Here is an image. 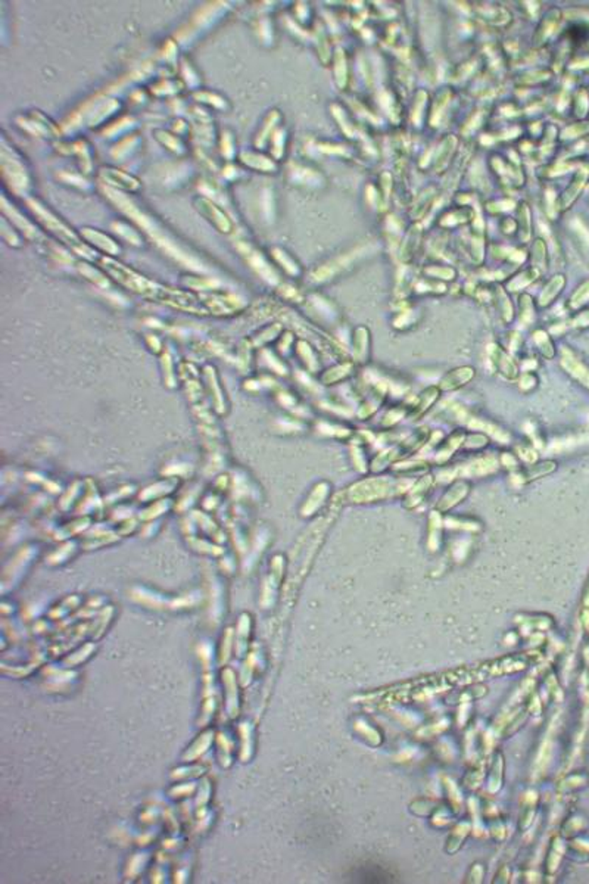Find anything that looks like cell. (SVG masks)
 <instances>
[{"label":"cell","mask_w":589,"mask_h":884,"mask_svg":"<svg viewBox=\"0 0 589 884\" xmlns=\"http://www.w3.org/2000/svg\"><path fill=\"white\" fill-rule=\"evenodd\" d=\"M497 301H498L497 305H498V309H500V314H501L503 321L504 323H511L512 317H515V309H512L510 299L507 298V295L504 292H501V294L497 295Z\"/></svg>","instance_id":"27"},{"label":"cell","mask_w":589,"mask_h":884,"mask_svg":"<svg viewBox=\"0 0 589 884\" xmlns=\"http://www.w3.org/2000/svg\"><path fill=\"white\" fill-rule=\"evenodd\" d=\"M410 410H411V404H405V402H403V404L392 406L391 409L386 410L382 420H380L378 428L385 432H388L389 429H393L395 426L400 425L403 420L408 419Z\"/></svg>","instance_id":"17"},{"label":"cell","mask_w":589,"mask_h":884,"mask_svg":"<svg viewBox=\"0 0 589 884\" xmlns=\"http://www.w3.org/2000/svg\"><path fill=\"white\" fill-rule=\"evenodd\" d=\"M560 368L589 391V364H586L576 353L564 347L560 351Z\"/></svg>","instance_id":"9"},{"label":"cell","mask_w":589,"mask_h":884,"mask_svg":"<svg viewBox=\"0 0 589 884\" xmlns=\"http://www.w3.org/2000/svg\"><path fill=\"white\" fill-rule=\"evenodd\" d=\"M476 377V369L471 366H459L448 370L439 380L438 387L442 392H454L459 391Z\"/></svg>","instance_id":"12"},{"label":"cell","mask_w":589,"mask_h":884,"mask_svg":"<svg viewBox=\"0 0 589 884\" xmlns=\"http://www.w3.org/2000/svg\"><path fill=\"white\" fill-rule=\"evenodd\" d=\"M563 286H564V280H563V279H560V276H559V279H554V280H551V282H549V283H548V284L545 286V289H544V292L541 294V298H539V304H541L542 306H546V305H549L551 302H553V301L556 299V297H557V295H559V294L561 292V289H563Z\"/></svg>","instance_id":"22"},{"label":"cell","mask_w":589,"mask_h":884,"mask_svg":"<svg viewBox=\"0 0 589 884\" xmlns=\"http://www.w3.org/2000/svg\"><path fill=\"white\" fill-rule=\"evenodd\" d=\"M444 516L445 514L439 513L434 509H432L427 516V546L430 550H436L438 547H441L444 528H445Z\"/></svg>","instance_id":"16"},{"label":"cell","mask_w":589,"mask_h":884,"mask_svg":"<svg viewBox=\"0 0 589 884\" xmlns=\"http://www.w3.org/2000/svg\"><path fill=\"white\" fill-rule=\"evenodd\" d=\"M445 519V526H448L449 529H464V531H470V532H478L482 531L483 524L481 521H478L476 517L471 516H444Z\"/></svg>","instance_id":"19"},{"label":"cell","mask_w":589,"mask_h":884,"mask_svg":"<svg viewBox=\"0 0 589 884\" xmlns=\"http://www.w3.org/2000/svg\"><path fill=\"white\" fill-rule=\"evenodd\" d=\"M441 395L442 391L438 385H430L425 388L411 404L408 419L413 421H419L420 419H423L436 406V402L441 399Z\"/></svg>","instance_id":"13"},{"label":"cell","mask_w":589,"mask_h":884,"mask_svg":"<svg viewBox=\"0 0 589 884\" xmlns=\"http://www.w3.org/2000/svg\"><path fill=\"white\" fill-rule=\"evenodd\" d=\"M520 320L526 326H530L532 321H535V305L529 295L520 297Z\"/></svg>","instance_id":"26"},{"label":"cell","mask_w":589,"mask_h":884,"mask_svg":"<svg viewBox=\"0 0 589 884\" xmlns=\"http://www.w3.org/2000/svg\"><path fill=\"white\" fill-rule=\"evenodd\" d=\"M532 341H534L538 353L545 360H554L556 358V355H557L556 343H554L553 338H551V335L548 332H545L544 329H537L534 333H532Z\"/></svg>","instance_id":"18"},{"label":"cell","mask_w":589,"mask_h":884,"mask_svg":"<svg viewBox=\"0 0 589 884\" xmlns=\"http://www.w3.org/2000/svg\"><path fill=\"white\" fill-rule=\"evenodd\" d=\"M501 469L500 465V457L495 454H483L479 453V455L474 457L473 460H470L469 463L459 469L457 473H455V477H486L490 475H495L498 470Z\"/></svg>","instance_id":"6"},{"label":"cell","mask_w":589,"mask_h":884,"mask_svg":"<svg viewBox=\"0 0 589 884\" xmlns=\"http://www.w3.org/2000/svg\"><path fill=\"white\" fill-rule=\"evenodd\" d=\"M523 339L517 332H511L510 333V339H508V348L507 351L512 355V357H519L520 351L523 350Z\"/></svg>","instance_id":"28"},{"label":"cell","mask_w":589,"mask_h":884,"mask_svg":"<svg viewBox=\"0 0 589 884\" xmlns=\"http://www.w3.org/2000/svg\"><path fill=\"white\" fill-rule=\"evenodd\" d=\"M391 472L395 476L400 477H414V476H422L430 472V463L427 460H403L398 461L392 468Z\"/></svg>","instance_id":"15"},{"label":"cell","mask_w":589,"mask_h":884,"mask_svg":"<svg viewBox=\"0 0 589 884\" xmlns=\"http://www.w3.org/2000/svg\"><path fill=\"white\" fill-rule=\"evenodd\" d=\"M436 484V477L433 473H426L419 476V479L414 480V482L410 485V488L405 491V494L401 497L403 499V507L408 512L419 509L425 499L429 497V494L432 492L433 487Z\"/></svg>","instance_id":"7"},{"label":"cell","mask_w":589,"mask_h":884,"mask_svg":"<svg viewBox=\"0 0 589 884\" xmlns=\"http://www.w3.org/2000/svg\"><path fill=\"white\" fill-rule=\"evenodd\" d=\"M464 428L469 431H474V432H482L485 435H488L490 439H495L501 444H510L511 441V433L504 429L501 425L495 424L489 419H483V417H478L473 414H466L463 419Z\"/></svg>","instance_id":"10"},{"label":"cell","mask_w":589,"mask_h":884,"mask_svg":"<svg viewBox=\"0 0 589 884\" xmlns=\"http://www.w3.org/2000/svg\"><path fill=\"white\" fill-rule=\"evenodd\" d=\"M410 485L411 484L408 480H404V477L400 476L370 473V476L352 484L347 490L345 497L347 502L352 504H376L403 497Z\"/></svg>","instance_id":"2"},{"label":"cell","mask_w":589,"mask_h":884,"mask_svg":"<svg viewBox=\"0 0 589 884\" xmlns=\"http://www.w3.org/2000/svg\"><path fill=\"white\" fill-rule=\"evenodd\" d=\"M354 373H355V361H345V363L339 364V366H336L335 369H330L325 376V382H326V385H333V383L349 379Z\"/></svg>","instance_id":"21"},{"label":"cell","mask_w":589,"mask_h":884,"mask_svg":"<svg viewBox=\"0 0 589 884\" xmlns=\"http://www.w3.org/2000/svg\"><path fill=\"white\" fill-rule=\"evenodd\" d=\"M498 457H500L501 468L505 469L507 472H510V475L519 472L523 468L522 461L519 460V457L516 455L515 451H503Z\"/></svg>","instance_id":"25"},{"label":"cell","mask_w":589,"mask_h":884,"mask_svg":"<svg viewBox=\"0 0 589 884\" xmlns=\"http://www.w3.org/2000/svg\"><path fill=\"white\" fill-rule=\"evenodd\" d=\"M585 600L589 602V580H588V584H586V588H585Z\"/></svg>","instance_id":"30"},{"label":"cell","mask_w":589,"mask_h":884,"mask_svg":"<svg viewBox=\"0 0 589 884\" xmlns=\"http://www.w3.org/2000/svg\"><path fill=\"white\" fill-rule=\"evenodd\" d=\"M471 492V480L466 477H457L447 487L444 494L439 497L438 502L434 503V510L442 514H448L455 507L464 503Z\"/></svg>","instance_id":"5"},{"label":"cell","mask_w":589,"mask_h":884,"mask_svg":"<svg viewBox=\"0 0 589 884\" xmlns=\"http://www.w3.org/2000/svg\"><path fill=\"white\" fill-rule=\"evenodd\" d=\"M572 323H573L575 328H578V329H586V328H589V310L582 311L579 316H576V317L573 319V321H572Z\"/></svg>","instance_id":"29"},{"label":"cell","mask_w":589,"mask_h":884,"mask_svg":"<svg viewBox=\"0 0 589 884\" xmlns=\"http://www.w3.org/2000/svg\"><path fill=\"white\" fill-rule=\"evenodd\" d=\"M530 661L532 656H529L527 653H517V655L492 659L473 666H461L457 669L441 672V674L419 677L405 681L404 684L395 685L393 688L386 691V697L389 700L400 702L420 700L423 697L442 693V691H448L449 688H455L459 685H467L493 677L515 674V672L526 669Z\"/></svg>","instance_id":"1"},{"label":"cell","mask_w":589,"mask_h":884,"mask_svg":"<svg viewBox=\"0 0 589 884\" xmlns=\"http://www.w3.org/2000/svg\"><path fill=\"white\" fill-rule=\"evenodd\" d=\"M466 435H467L466 429H455L449 435L444 436L438 444V447H436L433 463L439 468L448 466V463L454 458V455L459 451H461Z\"/></svg>","instance_id":"8"},{"label":"cell","mask_w":589,"mask_h":884,"mask_svg":"<svg viewBox=\"0 0 589 884\" xmlns=\"http://www.w3.org/2000/svg\"><path fill=\"white\" fill-rule=\"evenodd\" d=\"M389 389L391 387L385 379L374 380L371 387L367 389L366 397L359 402V407L355 413L358 420H370L373 416H376L378 410L385 406Z\"/></svg>","instance_id":"3"},{"label":"cell","mask_w":589,"mask_h":884,"mask_svg":"<svg viewBox=\"0 0 589 884\" xmlns=\"http://www.w3.org/2000/svg\"><path fill=\"white\" fill-rule=\"evenodd\" d=\"M488 358L492 370L508 382H516L520 376V364L505 348L498 343L488 347Z\"/></svg>","instance_id":"4"},{"label":"cell","mask_w":589,"mask_h":884,"mask_svg":"<svg viewBox=\"0 0 589 884\" xmlns=\"http://www.w3.org/2000/svg\"><path fill=\"white\" fill-rule=\"evenodd\" d=\"M517 382V388L523 394L534 392L539 387V377L535 372H522Z\"/></svg>","instance_id":"23"},{"label":"cell","mask_w":589,"mask_h":884,"mask_svg":"<svg viewBox=\"0 0 589 884\" xmlns=\"http://www.w3.org/2000/svg\"><path fill=\"white\" fill-rule=\"evenodd\" d=\"M354 358L355 364H359V366H367L371 361L370 331L364 326H361L354 332Z\"/></svg>","instance_id":"14"},{"label":"cell","mask_w":589,"mask_h":884,"mask_svg":"<svg viewBox=\"0 0 589 884\" xmlns=\"http://www.w3.org/2000/svg\"><path fill=\"white\" fill-rule=\"evenodd\" d=\"M490 444V438L482 432H467L464 444L461 451L464 453H471V454H479L483 453Z\"/></svg>","instance_id":"20"},{"label":"cell","mask_w":589,"mask_h":884,"mask_svg":"<svg viewBox=\"0 0 589 884\" xmlns=\"http://www.w3.org/2000/svg\"><path fill=\"white\" fill-rule=\"evenodd\" d=\"M516 455L519 457V460L522 461V465H534L539 460V454L538 450L532 446V444H519L515 448Z\"/></svg>","instance_id":"24"},{"label":"cell","mask_w":589,"mask_h":884,"mask_svg":"<svg viewBox=\"0 0 589 884\" xmlns=\"http://www.w3.org/2000/svg\"><path fill=\"white\" fill-rule=\"evenodd\" d=\"M557 468H559V463L553 458L538 460L537 463L522 468L516 473H511V479H512V482H516L517 485L523 487V485L534 482V480L553 475L557 470Z\"/></svg>","instance_id":"11"}]
</instances>
